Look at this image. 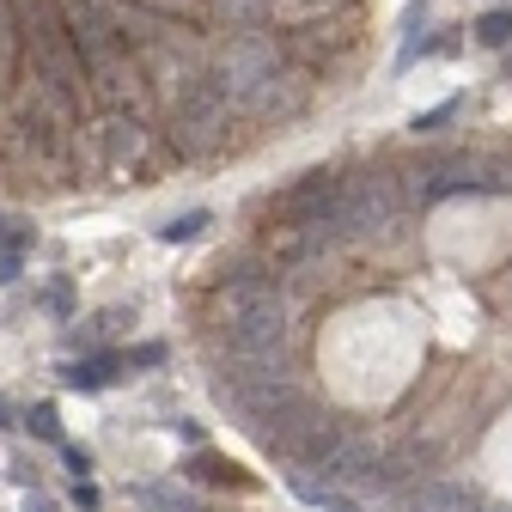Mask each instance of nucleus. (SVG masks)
<instances>
[{"mask_svg": "<svg viewBox=\"0 0 512 512\" xmlns=\"http://www.w3.org/2000/svg\"><path fill=\"white\" fill-rule=\"evenodd\" d=\"M55 7H61V19H68V31H74V49L86 61L92 98H104L110 110H141L147 68H141L135 43L122 37V25L110 19V7L104 0H55Z\"/></svg>", "mask_w": 512, "mask_h": 512, "instance_id": "obj_1", "label": "nucleus"}, {"mask_svg": "<svg viewBox=\"0 0 512 512\" xmlns=\"http://www.w3.org/2000/svg\"><path fill=\"white\" fill-rule=\"evenodd\" d=\"M214 92L232 104V110H250V116H287L299 110V80L287 68V55L263 37H238L214 55L208 68Z\"/></svg>", "mask_w": 512, "mask_h": 512, "instance_id": "obj_2", "label": "nucleus"}, {"mask_svg": "<svg viewBox=\"0 0 512 512\" xmlns=\"http://www.w3.org/2000/svg\"><path fill=\"white\" fill-rule=\"evenodd\" d=\"M214 305H220V330H226L232 354H281V342H287V299H281V287L263 269L226 275Z\"/></svg>", "mask_w": 512, "mask_h": 512, "instance_id": "obj_3", "label": "nucleus"}, {"mask_svg": "<svg viewBox=\"0 0 512 512\" xmlns=\"http://www.w3.org/2000/svg\"><path fill=\"white\" fill-rule=\"evenodd\" d=\"M171 141H177L183 159H208V153H220L232 141V104L214 92L208 74H196V80L183 86L177 116H171Z\"/></svg>", "mask_w": 512, "mask_h": 512, "instance_id": "obj_4", "label": "nucleus"}, {"mask_svg": "<svg viewBox=\"0 0 512 512\" xmlns=\"http://www.w3.org/2000/svg\"><path fill=\"white\" fill-rule=\"evenodd\" d=\"M403 214V189L391 171H360L354 183H342V208H336V238H378L391 232Z\"/></svg>", "mask_w": 512, "mask_h": 512, "instance_id": "obj_5", "label": "nucleus"}, {"mask_svg": "<svg viewBox=\"0 0 512 512\" xmlns=\"http://www.w3.org/2000/svg\"><path fill=\"white\" fill-rule=\"evenodd\" d=\"M336 208H342V177H330V171H305L287 189V202H281L287 220H299V226H330V232H336Z\"/></svg>", "mask_w": 512, "mask_h": 512, "instance_id": "obj_6", "label": "nucleus"}, {"mask_svg": "<svg viewBox=\"0 0 512 512\" xmlns=\"http://www.w3.org/2000/svg\"><path fill=\"white\" fill-rule=\"evenodd\" d=\"M98 153L116 165V171H135L147 159V128H141V110H110L98 128H92Z\"/></svg>", "mask_w": 512, "mask_h": 512, "instance_id": "obj_7", "label": "nucleus"}, {"mask_svg": "<svg viewBox=\"0 0 512 512\" xmlns=\"http://www.w3.org/2000/svg\"><path fill=\"white\" fill-rule=\"evenodd\" d=\"M324 244H336V232H330V226H299V220H287V226H275V232H269L275 263H305V256H317Z\"/></svg>", "mask_w": 512, "mask_h": 512, "instance_id": "obj_8", "label": "nucleus"}, {"mask_svg": "<svg viewBox=\"0 0 512 512\" xmlns=\"http://www.w3.org/2000/svg\"><path fill=\"white\" fill-rule=\"evenodd\" d=\"M409 512H476V500H470V488H458V482L427 476V482L409 494Z\"/></svg>", "mask_w": 512, "mask_h": 512, "instance_id": "obj_9", "label": "nucleus"}, {"mask_svg": "<svg viewBox=\"0 0 512 512\" xmlns=\"http://www.w3.org/2000/svg\"><path fill=\"white\" fill-rule=\"evenodd\" d=\"M110 366H116V360H74L61 378H68L74 391H98V384H110Z\"/></svg>", "mask_w": 512, "mask_h": 512, "instance_id": "obj_10", "label": "nucleus"}, {"mask_svg": "<svg viewBox=\"0 0 512 512\" xmlns=\"http://www.w3.org/2000/svg\"><path fill=\"white\" fill-rule=\"evenodd\" d=\"M476 37H482L488 49H506V43H512V13H506V7L482 13V19H476Z\"/></svg>", "mask_w": 512, "mask_h": 512, "instance_id": "obj_11", "label": "nucleus"}, {"mask_svg": "<svg viewBox=\"0 0 512 512\" xmlns=\"http://www.w3.org/2000/svg\"><path fill=\"white\" fill-rule=\"evenodd\" d=\"M208 226V214H183V220H171V226H159V238L165 244H189V238H196Z\"/></svg>", "mask_w": 512, "mask_h": 512, "instance_id": "obj_12", "label": "nucleus"}, {"mask_svg": "<svg viewBox=\"0 0 512 512\" xmlns=\"http://www.w3.org/2000/svg\"><path fill=\"white\" fill-rule=\"evenodd\" d=\"M31 427H37L43 439H55V409H37V415H31Z\"/></svg>", "mask_w": 512, "mask_h": 512, "instance_id": "obj_13", "label": "nucleus"}, {"mask_svg": "<svg viewBox=\"0 0 512 512\" xmlns=\"http://www.w3.org/2000/svg\"><path fill=\"white\" fill-rule=\"evenodd\" d=\"M25 512H55V506H49V500H31V506H25Z\"/></svg>", "mask_w": 512, "mask_h": 512, "instance_id": "obj_14", "label": "nucleus"}]
</instances>
